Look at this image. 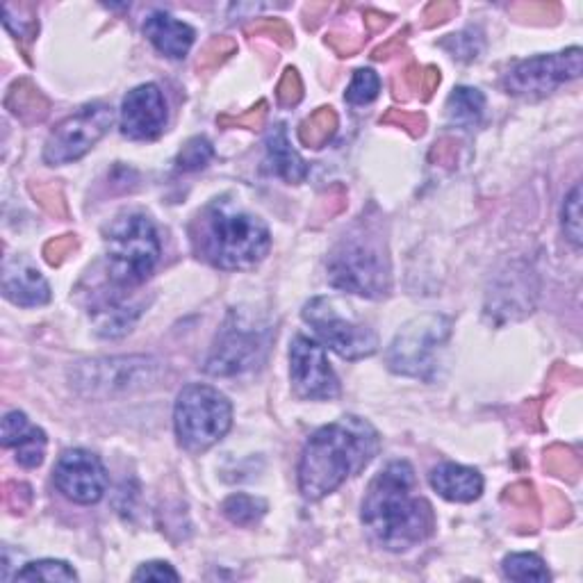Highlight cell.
Listing matches in <instances>:
<instances>
[{"mask_svg":"<svg viewBox=\"0 0 583 583\" xmlns=\"http://www.w3.org/2000/svg\"><path fill=\"white\" fill-rule=\"evenodd\" d=\"M360 517L369 538L388 552H408L435 529L433 506L417 495V476L406 461H394L374 476Z\"/></svg>","mask_w":583,"mask_h":583,"instance_id":"6da1fadb","label":"cell"},{"mask_svg":"<svg viewBox=\"0 0 583 583\" xmlns=\"http://www.w3.org/2000/svg\"><path fill=\"white\" fill-rule=\"evenodd\" d=\"M381 438L360 417H342L312 433L301 451L299 488L303 497L322 499L338 490L349 476L363 472L379 454Z\"/></svg>","mask_w":583,"mask_h":583,"instance_id":"7a4b0ae2","label":"cell"},{"mask_svg":"<svg viewBox=\"0 0 583 583\" xmlns=\"http://www.w3.org/2000/svg\"><path fill=\"white\" fill-rule=\"evenodd\" d=\"M194 244L210 265L235 272L260 265L272 249V235L260 217L217 201L201 215V231Z\"/></svg>","mask_w":583,"mask_h":583,"instance_id":"3957f363","label":"cell"},{"mask_svg":"<svg viewBox=\"0 0 583 583\" xmlns=\"http://www.w3.org/2000/svg\"><path fill=\"white\" fill-rule=\"evenodd\" d=\"M328 283L335 290L358 294L365 299H383L392 290V267L379 226L358 221L333 246L326 262Z\"/></svg>","mask_w":583,"mask_h":583,"instance_id":"277c9868","label":"cell"},{"mask_svg":"<svg viewBox=\"0 0 583 583\" xmlns=\"http://www.w3.org/2000/svg\"><path fill=\"white\" fill-rule=\"evenodd\" d=\"M160 237L142 212H123L105 231V274L117 290L130 292L149 281L160 262Z\"/></svg>","mask_w":583,"mask_h":583,"instance_id":"5b68a950","label":"cell"},{"mask_svg":"<svg viewBox=\"0 0 583 583\" xmlns=\"http://www.w3.org/2000/svg\"><path fill=\"white\" fill-rule=\"evenodd\" d=\"M233 424V406L212 385L192 383L180 390L174 408L178 445L187 451H205L224 438Z\"/></svg>","mask_w":583,"mask_h":583,"instance_id":"8992f818","label":"cell"},{"mask_svg":"<svg viewBox=\"0 0 583 583\" xmlns=\"http://www.w3.org/2000/svg\"><path fill=\"white\" fill-rule=\"evenodd\" d=\"M272 338L274 328L260 322L256 315L231 310L205 360V372L210 376H237L249 372L265 360Z\"/></svg>","mask_w":583,"mask_h":583,"instance_id":"52a82bcc","label":"cell"},{"mask_svg":"<svg viewBox=\"0 0 583 583\" xmlns=\"http://www.w3.org/2000/svg\"><path fill=\"white\" fill-rule=\"evenodd\" d=\"M451 335V319L445 315H420L401 328L385 351V363L394 374L431 381L438 372V356Z\"/></svg>","mask_w":583,"mask_h":583,"instance_id":"ba28073f","label":"cell"},{"mask_svg":"<svg viewBox=\"0 0 583 583\" xmlns=\"http://www.w3.org/2000/svg\"><path fill=\"white\" fill-rule=\"evenodd\" d=\"M301 315L306 319V324L312 326V331L317 333V338L342 358L360 360L374 356L379 351V338H376L372 328L351 317H344L333 299H310L303 306Z\"/></svg>","mask_w":583,"mask_h":583,"instance_id":"9c48e42d","label":"cell"},{"mask_svg":"<svg viewBox=\"0 0 583 583\" xmlns=\"http://www.w3.org/2000/svg\"><path fill=\"white\" fill-rule=\"evenodd\" d=\"M112 121L114 114L110 105L89 103L85 108H80L48 135L44 146V162L57 167V164L80 160L82 155H87L101 142L103 135L110 130Z\"/></svg>","mask_w":583,"mask_h":583,"instance_id":"30bf717a","label":"cell"},{"mask_svg":"<svg viewBox=\"0 0 583 583\" xmlns=\"http://www.w3.org/2000/svg\"><path fill=\"white\" fill-rule=\"evenodd\" d=\"M583 53L579 46H572L568 51L529 57L506 73L504 89L513 96L540 98L554 92L563 82L577 80L581 76Z\"/></svg>","mask_w":583,"mask_h":583,"instance_id":"8fae6325","label":"cell"},{"mask_svg":"<svg viewBox=\"0 0 583 583\" xmlns=\"http://www.w3.org/2000/svg\"><path fill=\"white\" fill-rule=\"evenodd\" d=\"M158 363L153 358H105L80 363L73 372V383L85 394H117L144 390L155 381Z\"/></svg>","mask_w":583,"mask_h":583,"instance_id":"7c38bea8","label":"cell"},{"mask_svg":"<svg viewBox=\"0 0 583 583\" xmlns=\"http://www.w3.org/2000/svg\"><path fill=\"white\" fill-rule=\"evenodd\" d=\"M290 379L294 394L310 401H328L340 394V383L335 376L326 351L319 342L297 335L290 347Z\"/></svg>","mask_w":583,"mask_h":583,"instance_id":"4fadbf2b","label":"cell"},{"mask_svg":"<svg viewBox=\"0 0 583 583\" xmlns=\"http://www.w3.org/2000/svg\"><path fill=\"white\" fill-rule=\"evenodd\" d=\"M57 490L71 502L89 506L101 502L108 490V472L101 458L85 449L64 451L53 470Z\"/></svg>","mask_w":583,"mask_h":583,"instance_id":"5bb4252c","label":"cell"},{"mask_svg":"<svg viewBox=\"0 0 583 583\" xmlns=\"http://www.w3.org/2000/svg\"><path fill=\"white\" fill-rule=\"evenodd\" d=\"M167 128V103L158 85L146 82L123 98L121 133L135 142H153Z\"/></svg>","mask_w":583,"mask_h":583,"instance_id":"9a60e30c","label":"cell"},{"mask_svg":"<svg viewBox=\"0 0 583 583\" xmlns=\"http://www.w3.org/2000/svg\"><path fill=\"white\" fill-rule=\"evenodd\" d=\"M3 294L7 301L21 308L46 306L51 301V287L28 260L12 258L3 267Z\"/></svg>","mask_w":583,"mask_h":583,"instance_id":"2e32d148","label":"cell"},{"mask_svg":"<svg viewBox=\"0 0 583 583\" xmlns=\"http://www.w3.org/2000/svg\"><path fill=\"white\" fill-rule=\"evenodd\" d=\"M3 447L16 449V463L37 467L46 456V433L30 424L21 410H12L3 420Z\"/></svg>","mask_w":583,"mask_h":583,"instance_id":"e0dca14e","label":"cell"},{"mask_svg":"<svg viewBox=\"0 0 583 583\" xmlns=\"http://www.w3.org/2000/svg\"><path fill=\"white\" fill-rule=\"evenodd\" d=\"M123 290L112 287V292H105L103 297H98L92 308H89V315H92L96 331L103 335V338H121L126 335L133 324L137 322V317L142 315V303L126 301L121 297Z\"/></svg>","mask_w":583,"mask_h":583,"instance_id":"ac0fdd59","label":"cell"},{"mask_svg":"<svg viewBox=\"0 0 583 583\" xmlns=\"http://www.w3.org/2000/svg\"><path fill=\"white\" fill-rule=\"evenodd\" d=\"M429 481L433 490L447 502L470 504L483 492V476L479 470L458 463H440L433 467Z\"/></svg>","mask_w":583,"mask_h":583,"instance_id":"d6986e66","label":"cell"},{"mask_svg":"<svg viewBox=\"0 0 583 583\" xmlns=\"http://www.w3.org/2000/svg\"><path fill=\"white\" fill-rule=\"evenodd\" d=\"M144 35L162 55L180 60L190 53L194 44V30L187 23L174 19L167 12H153L144 23Z\"/></svg>","mask_w":583,"mask_h":583,"instance_id":"ffe728a7","label":"cell"},{"mask_svg":"<svg viewBox=\"0 0 583 583\" xmlns=\"http://www.w3.org/2000/svg\"><path fill=\"white\" fill-rule=\"evenodd\" d=\"M267 162L272 164L274 174L287 180L290 185H299L308 176V164L290 146V139H287V130L283 123H276V126L269 130Z\"/></svg>","mask_w":583,"mask_h":583,"instance_id":"44dd1931","label":"cell"},{"mask_svg":"<svg viewBox=\"0 0 583 583\" xmlns=\"http://www.w3.org/2000/svg\"><path fill=\"white\" fill-rule=\"evenodd\" d=\"M5 108L23 123H41L51 112V101L28 78L12 82L5 94Z\"/></svg>","mask_w":583,"mask_h":583,"instance_id":"7402d4cb","label":"cell"},{"mask_svg":"<svg viewBox=\"0 0 583 583\" xmlns=\"http://www.w3.org/2000/svg\"><path fill=\"white\" fill-rule=\"evenodd\" d=\"M504 502L513 508L517 531H536L540 524V499L536 488L527 481H517L504 492Z\"/></svg>","mask_w":583,"mask_h":583,"instance_id":"603a6c76","label":"cell"},{"mask_svg":"<svg viewBox=\"0 0 583 583\" xmlns=\"http://www.w3.org/2000/svg\"><path fill=\"white\" fill-rule=\"evenodd\" d=\"M486 110V96L474 87H456L447 98V117L458 128H474Z\"/></svg>","mask_w":583,"mask_h":583,"instance_id":"cb8c5ba5","label":"cell"},{"mask_svg":"<svg viewBox=\"0 0 583 583\" xmlns=\"http://www.w3.org/2000/svg\"><path fill=\"white\" fill-rule=\"evenodd\" d=\"M338 123V112L324 105V108L315 110L308 119L301 121L299 142L306 149H324L333 139V135L338 133Z\"/></svg>","mask_w":583,"mask_h":583,"instance_id":"d4e9b609","label":"cell"},{"mask_svg":"<svg viewBox=\"0 0 583 583\" xmlns=\"http://www.w3.org/2000/svg\"><path fill=\"white\" fill-rule=\"evenodd\" d=\"M504 577L522 583H547L552 579L547 565L538 554H508L502 561Z\"/></svg>","mask_w":583,"mask_h":583,"instance_id":"484cf974","label":"cell"},{"mask_svg":"<svg viewBox=\"0 0 583 583\" xmlns=\"http://www.w3.org/2000/svg\"><path fill=\"white\" fill-rule=\"evenodd\" d=\"M221 511H224L228 520L237 524V527H253V524H258L262 520V515L267 513V502L237 492V495H231L226 499Z\"/></svg>","mask_w":583,"mask_h":583,"instance_id":"4316f807","label":"cell"},{"mask_svg":"<svg viewBox=\"0 0 583 583\" xmlns=\"http://www.w3.org/2000/svg\"><path fill=\"white\" fill-rule=\"evenodd\" d=\"M16 581H78L76 570L69 563L44 558V561L28 563L26 568L16 572Z\"/></svg>","mask_w":583,"mask_h":583,"instance_id":"83f0119b","label":"cell"},{"mask_svg":"<svg viewBox=\"0 0 583 583\" xmlns=\"http://www.w3.org/2000/svg\"><path fill=\"white\" fill-rule=\"evenodd\" d=\"M30 194L35 196V201L41 205V210H44L46 215H51L55 219L69 217V205L67 199H64L60 183H30Z\"/></svg>","mask_w":583,"mask_h":583,"instance_id":"f1b7e54d","label":"cell"},{"mask_svg":"<svg viewBox=\"0 0 583 583\" xmlns=\"http://www.w3.org/2000/svg\"><path fill=\"white\" fill-rule=\"evenodd\" d=\"M545 470L554 476H561V479L574 481L581 472L579 456L568 447L552 445L545 451Z\"/></svg>","mask_w":583,"mask_h":583,"instance_id":"f546056e","label":"cell"},{"mask_svg":"<svg viewBox=\"0 0 583 583\" xmlns=\"http://www.w3.org/2000/svg\"><path fill=\"white\" fill-rule=\"evenodd\" d=\"M215 158V149L205 137H192L176 158V167L180 171H199L208 167V162Z\"/></svg>","mask_w":583,"mask_h":583,"instance_id":"4dcf8cb0","label":"cell"},{"mask_svg":"<svg viewBox=\"0 0 583 583\" xmlns=\"http://www.w3.org/2000/svg\"><path fill=\"white\" fill-rule=\"evenodd\" d=\"M381 92V78L372 69H358L353 73V80L347 89V103L367 105L372 103Z\"/></svg>","mask_w":583,"mask_h":583,"instance_id":"1f68e13d","label":"cell"},{"mask_svg":"<svg viewBox=\"0 0 583 583\" xmlns=\"http://www.w3.org/2000/svg\"><path fill=\"white\" fill-rule=\"evenodd\" d=\"M561 224L563 233L568 237L572 246H581V187L574 185V190L565 196L563 210H561Z\"/></svg>","mask_w":583,"mask_h":583,"instance_id":"d6a6232c","label":"cell"},{"mask_svg":"<svg viewBox=\"0 0 583 583\" xmlns=\"http://www.w3.org/2000/svg\"><path fill=\"white\" fill-rule=\"evenodd\" d=\"M235 51H237V41L233 37H215L205 44V48L199 55V62H196V69L199 71L217 69L219 64H224Z\"/></svg>","mask_w":583,"mask_h":583,"instance_id":"836d02e7","label":"cell"},{"mask_svg":"<svg viewBox=\"0 0 583 583\" xmlns=\"http://www.w3.org/2000/svg\"><path fill=\"white\" fill-rule=\"evenodd\" d=\"M442 48H447L451 55L458 57V60L470 62V60H476V57H479L481 48H483V39H481L479 32H474L470 28V30L458 32V35L447 37L445 41H442Z\"/></svg>","mask_w":583,"mask_h":583,"instance_id":"e575fe53","label":"cell"},{"mask_svg":"<svg viewBox=\"0 0 583 583\" xmlns=\"http://www.w3.org/2000/svg\"><path fill=\"white\" fill-rule=\"evenodd\" d=\"M381 123H385V126L404 128L410 137H420V135H424V130H426V114L390 108L381 117Z\"/></svg>","mask_w":583,"mask_h":583,"instance_id":"d590c367","label":"cell"},{"mask_svg":"<svg viewBox=\"0 0 583 583\" xmlns=\"http://www.w3.org/2000/svg\"><path fill=\"white\" fill-rule=\"evenodd\" d=\"M267 121V101H258V105H253L251 110H246L242 114H221L217 117V123L221 128H246V130H258L265 126Z\"/></svg>","mask_w":583,"mask_h":583,"instance_id":"8d00e7d4","label":"cell"},{"mask_svg":"<svg viewBox=\"0 0 583 583\" xmlns=\"http://www.w3.org/2000/svg\"><path fill=\"white\" fill-rule=\"evenodd\" d=\"M246 35L249 37L267 35L269 39H274L276 44H281V46H290L294 41L292 28L287 26L283 19H260L256 23H251V26H246Z\"/></svg>","mask_w":583,"mask_h":583,"instance_id":"74e56055","label":"cell"},{"mask_svg":"<svg viewBox=\"0 0 583 583\" xmlns=\"http://www.w3.org/2000/svg\"><path fill=\"white\" fill-rule=\"evenodd\" d=\"M303 98V82L297 69H285L283 78L278 80V87H276V101L281 108H294V105H299Z\"/></svg>","mask_w":583,"mask_h":583,"instance_id":"f35d334b","label":"cell"},{"mask_svg":"<svg viewBox=\"0 0 583 583\" xmlns=\"http://www.w3.org/2000/svg\"><path fill=\"white\" fill-rule=\"evenodd\" d=\"M16 12H19V16H14L10 10H5L3 7V23H5V28L12 32V35L16 39H35L37 35V30H39V21H37V10L32 12L30 16H21V3L16 5Z\"/></svg>","mask_w":583,"mask_h":583,"instance_id":"ab89813d","label":"cell"},{"mask_svg":"<svg viewBox=\"0 0 583 583\" xmlns=\"http://www.w3.org/2000/svg\"><path fill=\"white\" fill-rule=\"evenodd\" d=\"M3 504L12 513H26L32 504V488L28 483L7 481L3 486Z\"/></svg>","mask_w":583,"mask_h":583,"instance_id":"60d3db41","label":"cell"},{"mask_svg":"<svg viewBox=\"0 0 583 583\" xmlns=\"http://www.w3.org/2000/svg\"><path fill=\"white\" fill-rule=\"evenodd\" d=\"M76 249H78V237L67 233V235L55 237V240H51V242H46L44 258L51 267H60L62 262L67 260Z\"/></svg>","mask_w":583,"mask_h":583,"instance_id":"b9f144b4","label":"cell"},{"mask_svg":"<svg viewBox=\"0 0 583 583\" xmlns=\"http://www.w3.org/2000/svg\"><path fill=\"white\" fill-rule=\"evenodd\" d=\"M133 579L135 581H178L180 574L171 568L169 563L151 561V563H144L142 568L133 574Z\"/></svg>","mask_w":583,"mask_h":583,"instance_id":"7bdbcfd3","label":"cell"},{"mask_svg":"<svg viewBox=\"0 0 583 583\" xmlns=\"http://www.w3.org/2000/svg\"><path fill=\"white\" fill-rule=\"evenodd\" d=\"M458 149H461V144L454 137H442L431 149V162L440 164V167H454L458 160Z\"/></svg>","mask_w":583,"mask_h":583,"instance_id":"ee69618b","label":"cell"},{"mask_svg":"<svg viewBox=\"0 0 583 583\" xmlns=\"http://www.w3.org/2000/svg\"><path fill=\"white\" fill-rule=\"evenodd\" d=\"M456 12H458L456 3H431L424 10V28L440 26V23L449 21Z\"/></svg>","mask_w":583,"mask_h":583,"instance_id":"f6af8a7d","label":"cell"},{"mask_svg":"<svg viewBox=\"0 0 583 583\" xmlns=\"http://www.w3.org/2000/svg\"><path fill=\"white\" fill-rule=\"evenodd\" d=\"M326 44L331 46L340 57H349L360 48V39H356L353 35H344V32H331V35L326 37Z\"/></svg>","mask_w":583,"mask_h":583,"instance_id":"bcb514c9","label":"cell"},{"mask_svg":"<svg viewBox=\"0 0 583 583\" xmlns=\"http://www.w3.org/2000/svg\"><path fill=\"white\" fill-rule=\"evenodd\" d=\"M438 85H440V69L438 67H424L420 92H417V96H420L422 101H431V96L435 94Z\"/></svg>","mask_w":583,"mask_h":583,"instance_id":"7dc6e473","label":"cell"},{"mask_svg":"<svg viewBox=\"0 0 583 583\" xmlns=\"http://www.w3.org/2000/svg\"><path fill=\"white\" fill-rule=\"evenodd\" d=\"M406 35H408V30H404V32H399V35H394L390 41H385L383 46H379L374 51V60H385V57H390V53H394L397 51V48H401L404 46V41H406Z\"/></svg>","mask_w":583,"mask_h":583,"instance_id":"c3c4849f","label":"cell"},{"mask_svg":"<svg viewBox=\"0 0 583 583\" xmlns=\"http://www.w3.org/2000/svg\"><path fill=\"white\" fill-rule=\"evenodd\" d=\"M390 23V16L388 14H381L376 10H367L365 12V26L369 32H381L383 28H388Z\"/></svg>","mask_w":583,"mask_h":583,"instance_id":"681fc988","label":"cell"}]
</instances>
